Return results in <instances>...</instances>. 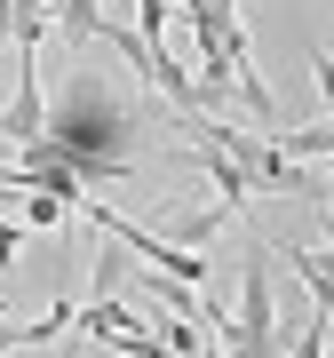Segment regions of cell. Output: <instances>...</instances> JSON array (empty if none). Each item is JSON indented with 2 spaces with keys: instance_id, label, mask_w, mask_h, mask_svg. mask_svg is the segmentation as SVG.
I'll return each instance as SVG.
<instances>
[{
  "instance_id": "cell-1",
  "label": "cell",
  "mask_w": 334,
  "mask_h": 358,
  "mask_svg": "<svg viewBox=\"0 0 334 358\" xmlns=\"http://www.w3.org/2000/svg\"><path fill=\"white\" fill-rule=\"evenodd\" d=\"M223 358H279L286 334H279V294H270V247H247V271H239V310L215 327Z\"/></svg>"
},
{
  "instance_id": "cell-4",
  "label": "cell",
  "mask_w": 334,
  "mask_h": 358,
  "mask_svg": "<svg viewBox=\"0 0 334 358\" xmlns=\"http://www.w3.org/2000/svg\"><path fill=\"white\" fill-rule=\"evenodd\" d=\"M223 215H231V207H191V215L167 223V239H175V247H207V239L223 231Z\"/></svg>"
},
{
  "instance_id": "cell-2",
  "label": "cell",
  "mask_w": 334,
  "mask_h": 358,
  "mask_svg": "<svg viewBox=\"0 0 334 358\" xmlns=\"http://www.w3.org/2000/svg\"><path fill=\"white\" fill-rule=\"evenodd\" d=\"M270 255H286L303 271V287H310V303H319V319L334 327V255H319V247H270Z\"/></svg>"
},
{
  "instance_id": "cell-9",
  "label": "cell",
  "mask_w": 334,
  "mask_h": 358,
  "mask_svg": "<svg viewBox=\"0 0 334 358\" xmlns=\"http://www.w3.org/2000/svg\"><path fill=\"white\" fill-rule=\"evenodd\" d=\"M310 64H319V88H326V103H334V48H310Z\"/></svg>"
},
{
  "instance_id": "cell-6",
  "label": "cell",
  "mask_w": 334,
  "mask_h": 358,
  "mask_svg": "<svg viewBox=\"0 0 334 358\" xmlns=\"http://www.w3.org/2000/svg\"><path fill=\"white\" fill-rule=\"evenodd\" d=\"M96 24H103V8H96V0H64V8H56V32H64L72 48H80V40H96Z\"/></svg>"
},
{
  "instance_id": "cell-8",
  "label": "cell",
  "mask_w": 334,
  "mask_h": 358,
  "mask_svg": "<svg viewBox=\"0 0 334 358\" xmlns=\"http://www.w3.org/2000/svg\"><path fill=\"white\" fill-rule=\"evenodd\" d=\"M16 255H24V231H16L8 215H0V271H16Z\"/></svg>"
},
{
  "instance_id": "cell-3",
  "label": "cell",
  "mask_w": 334,
  "mask_h": 358,
  "mask_svg": "<svg viewBox=\"0 0 334 358\" xmlns=\"http://www.w3.org/2000/svg\"><path fill=\"white\" fill-rule=\"evenodd\" d=\"M191 152H199V167H207V183L223 192V207H247V199H255V192H247V176H239V167L215 152V143H191Z\"/></svg>"
},
{
  "instance_id": "cell-7",
  "label": "cell",
  "mask_w": 334,
  "mask_h": 358,
  "mask_svg": "<svg viewBox=\"0 0 334 358\" xmlns=\"http://www.w3.org/2000/svg\"><path fill=\"white\" fill-rule=\"evenodd\" d=\"M279 358H326V319H310L303 334H295V343H286Z\"/></svg>"
},
{
  "instance_id": "cell-10",
  "label": "cell",
  "mask_w": 334,
  "mask_h": 358,
  "mask_svg": "<svg viewBox=\"0 0 334 358\" xmlns=\"http://www.w3.org/2000/svg\"><path fill=\"white\" fill-rule=\"evenodd\" d=\"M64 358H80V343H72V350H64Z\"/></svg>"
},
{
  "instance_id": "cell-5",
  "label": "cell",
  "mask_w": 334,
  "mask_h": 358,
  "mask_svg": "<svg viewBox=\"0 0 334 358\" xmlns=\"http://www.w3.org/2000/svg\"><path fill=\"white\" fill-rule=\"evenodd\" d=\"M16 215H24L32 231H56V223H64V215H72V207H64V199H56V192H32V183H24V192H16Z\"/></svg>"
}]
</instances>
